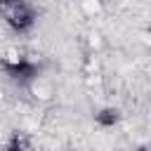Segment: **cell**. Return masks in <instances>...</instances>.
<instances>
[{
  "instance_id": "cell-1",
  "label": "cell",
  "mask_w": 151,
  "mask_h": 151,
  "mask_svg": "<svg viewBox=\"0 0 151 151\" xmlns=\"http://www.w3.org/2000/svg\"><path fill=\"white\" fill-rule=\"evenodd\" d=\"M80 5H83V9H85L87 14H97V12L101 9L99 0H80Z\"/></svg>"
}]
</instances>
